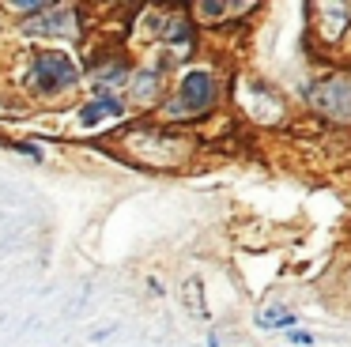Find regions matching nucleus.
Masks as SVG:
<instances>
[{
    "mask_svg": "<svg viewBox=\"0 0 351 347\" xmlns=\"http://www.w3.org/2000/svg\"><path fill=\"white\" fill-rule=\"evenodd\" d=\"M31 80L38 91H46V95H53V91H64L76 83V64H72L64 53L49 49V53H38L31 64Z\"/></svg>",
    "mask_w": 351,
    "mask_h": 347,
    "instance_id": "obj_1",
    "label": "nucleus"
},
{
    "mask_svg": "<svg viewBox=\"0 0 351 347\" xmlns=\"http://www.w3.org/2000/svg\"><path fill=\"white\" fill-rule=\"evenodd\" d=\"M306 98L328 117L351 121V80H321L306 91Z\"/></svg>",
    "mask_w": 351,
    "mask_h": 347,
    "instance_id": "obj_2",
    "label": "nucleus"
},
{
    "mask_svg": "<svg viewBox=\"0 0 351 347\" xmlns=\"http://www.w3.org/2000/svg\"><path fill=\"white\" fill-rule=\"evenodd\" d=\"M215 98V80L208 72H189L182 80V95H178V102L170 106L174 113H197L204 110L208 102Z\"/></svg>",
    "mask_w": 351,
    "mask_h": 347,
    "instance_id": "obj_3",
    "label": "nucleus"
},
{
    "mask_svg": "<svg viewBox=\"0 0 351 347\" xmlns=\"http://www.w3.org/2000/svg\"><path fill=\"white\" fill-rule=\"evenodd\" d=\"M117 113H121V102H117L114 95H102V98H95V102H87V106H84L80 121H84V125H99V121L117 117Z\"/></svg>",
    "mask_w": 351,
    "mask_h": 347,
    "instance_id": "obj_4",
    "label": "nucleus"
},
{
    "mask_svg": "<svg viewBox=\"0 0 351 347\" xmlns=\"http://www.w3.org/2000/svg\"><path fill=\"white\" fill-rule=\"evenodd\" d=\"M291 324H295L291 309H265L261 313V328H291Z\"/></svg>",
    "mask_w": 351,
    "mask_h": 347,
    "instance_id": "obj_5",
    "label": "nucleus"
},
{
    "mask_svg": "<svg viewBox=\"0 0 351 347\" xmlns=\"http://www.w3.org/2000/svg\"><path fill=\"white\" fill-rule=\"evenodd\" d=\"M193 302V313L197 317H204V302H200V279H189L185 283V306Z\"/></svg>",
    "mask_w": 351,
    "mask_h": 347,
    "instance_id": "obj_6",
    "label": "nucleus"
},
{
    "mask_svg": "<svg viewBox=\"0 0 351 347\" xmlns=\"http://www.w3.org/2000/svg\"><path fill=\"white\" fill-rule=\"evenodd\" d=\"M200 15H227V12H245V4H212V0H204V4H197Z\"/></svg>",
    "mask_w": 351,
    "mask_h": 347,
    "instance_id": "obj_7",
    "label": "nucleus"
},
{
    "mask_svg": "<svg viewBox=\"0 0 351 347\" xmlns=\"http://www.w3.org/2000/svg\"><path fill=\"white\" fill-rule=\"evenodd\" d=\"M117 75H125V68H121V64H114V68H106V72H102V75H99V83H121V80H117Z\"/></svg>",
    "mask_w": 351,
    "mask_h": 347,
    "instance_id": "obj_8",
    "label": "nucleus"
}]
</instances>
